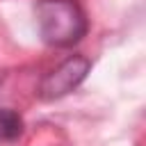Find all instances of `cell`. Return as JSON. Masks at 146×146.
I'll list each match as a JSON object with an SVG mask.
<instances>
[{
    "label": "cell",
    "instance_id": "obj_1",
    "mask_svg": "<svg viewBox=\"0 0 146 146\" xmlns=\"http://www.w3.org/2000/svg\"><path fill=\"white\" fill-rule=\"evenodd\" d=\"M34 11L39 34L48 46L71 48L89 30L87 14L78 0H39Z\"/></svg>",
    "mask_w": 146,
    "mask_h": 146
},
{
    "label": "cell",
    "instance_id": "obj_2",
    "mask_svg": "<svg viewBox=\"0 0 146 146\" xmlns=\"http://www.w3.org/2000/svg\"><path fill=\"white\" fill-rule=\"evenodd\" d=\"M91 71V62L84 55H71L68 59H64L55 71H50L41 84H39V96L43 100H55L62 98L66 94H71L75 87H80L87 78V73Z\"/></svg>",
    "mask_w": 146,
    "mask_h": 146
},
{
    "label": "cell",
    "instance_id": "obj_3",
    "mask_svg": "<svg viewBox=\"0 0 146 146\" xmlns=\"http://www.w3.org/2000/svg\"><path fill=\"white\" fill-rule=\"evenodd\" d=\"M23 135V119L18 112L2 107L0 110V144H11Z\"/></svg>",
    "mask_w": 146,
    "mask_h": 146
}]
</instances>
